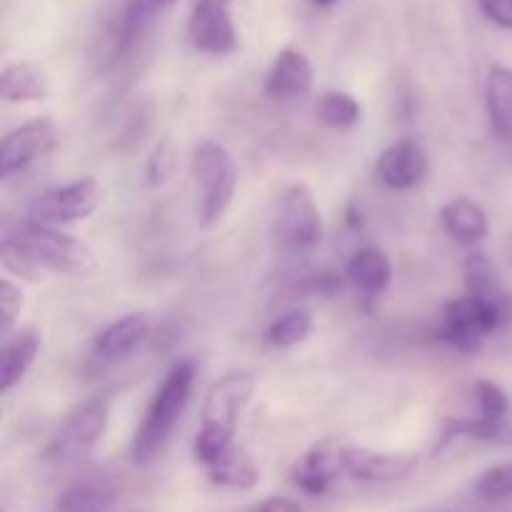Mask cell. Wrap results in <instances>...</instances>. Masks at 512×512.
I'll return each mask as SVG.
<instances>
[{"label": "cell", "mask_w": 512, "mask_h": 512, "mask_svg": "<svg viewBox=\"0 0 512 512\" xmlns=\"http://www.w3.org/2000/svg\"><path fill=\"white\" fill-rule=\"evenodd\" d=\"M3 235L23 245L33 255L35 263L43 270H50V273L83 280L98 270V258L90 250V245H85L75 235L60 233L53 225L35 223L30 218L13 220L10 215H5Z\"/></svg>", "instance_id": "2"}, {"label": "cell", "mask_w": 512, "mask_h": 512, "mask_svg": "<svg viewBox=\"0 0 512 512\" xmlns=\"http://www.w3.org/2000/svg\"><path fill=\"white\" fill-rule=\"evenodd\" d=\"M508 320H512V300L508 295L498 300L465 295L445 305L438 338L463 353H475L483 348V340L503 328Z\"/></svg>", "instance_id": "4"}, {"label": "cell", "mask_w": 512, "mask_h": 512, "mask_svg": "<svg viewBox=\"0 0 512 512\" xmlns=\"http://www.w3.org/2000/svg\"><path fill=\"white\" fill-rule=\"evenodd\" d=\"M478 5L490 23L512 30V0H478Z\"/></svg>", "instance_id": "31"}, {"label": "cell", "mask_w": 512, "mask_h": 512, "mask_svg": "<svg viewBox=\"0 0 512 512\" xmlns=\"http://www.w3.org/2000/svg\"><path fill=\"white\" fill-rule=\"evenodd\" d=\"M190 43L205 55H230L238 50V30L228 13V5L198 0L188 23Z\"/></svg>", "instance_id": "10"}, {"label": "cell", "mask_w": 512, "mask_h": 512, "mask_svg": "<svg viewBox=\"0 0 512 512\" xmlns=\"http://www.w3.org/2000/svg\"><path fill=\"white\" fill-rule=\"evenodd\" d=\"M193 385H195L193 360H180V363H175L173 368L168 370L163 383H160L158 390H155L153 400H150L138 430H135V438H133L135 463L148 465L163 453L170 435L175 433L185 408H188L190 395H193Z\"/></svg>", "instance_id": "1"}, {"label": "cell", "mask_w": 512, "mask_h": 512, "mask_svg": "<svg viewBox=\"0 0 512 512\" xmlns=\"http://www.w3.org/2000/svg\"><path fill=\"white\" fill-rule=\"evenodd\" d=\"M208 470L210 483L230 490H253L260 483V468L243 445H233Z\"/></svg>", "instance_id": "22"}, {"label": "cell", "mask_w": 512, "mask_h": 512, "mask_svg": "<svg viewBox=\"0 0 512 512\" xmlns=\"http://www.w3.org/2000/svg\"><path fill=\"white\" fill-rule=\"evenodd\" d=\"M110 423V403L105 398L85 400L60 425L48 445V460L55 465H78L90 458Z\"/></svg>", "instance_id": "5"}, {"label": "cell", "mask_w": 512, "mask_h": 512, "mask_svg": "<svg viewBox=\"0 0 512 512\" xmlns=\"http://www.w3.org/2000/svg\"><path fill=\"white\" fill-rule=\"evenodd\" d=\"M418 465L415 453H380L370 448L345 445L343 468L345 475L363 483H395L408 478Z\"/></svg>", "instance_id": "12"}, {"label": "cell", "mask_w": 512, "mask_h": 512, "mask_svg": "<svg viewBox=\"0 0 512 512\" xmlns=\"http://www.w3.org/2000/svg\"><path fill=\"white\" fill-rule=\"evenodd\" d=\"M0 263H3L5 273L15 275V278L38 280L43 275V268L35 263L33 255L23 245L15 243L13 238H8V235H3V240H0Z\"/></svg>", "instance_id": "27"}, {"label": "cell", "mask_w": 512, "mask_h": 512, "mask_svg": "<svg viewBox=\"0 0 512 512\" xmlns=\"http://www.w3.org/2000/svg\"><path fill=\"white\" fill-rule=\"evenodd\" d=\"M255 388H258V380H255L253 373H245V370H235V373L215 380L208 393H205L203 425H218V428L235 433L240 413L248 408Z\"/></svg>", "instance_id": "9"}, {"label": "cell", "mask_w": 512, "mask_h": 512, "mask_svg": "<svg viewBox=\"0 0 512 512\" xmlns=\"http://www.w3.org/2000/svg\"><path fill=\"white\" fill-rule=\"evenodd\" d=\"M250 512H303L295 500H288V498H268L263 500V503L258 505V508H253Z\"/></svg>", "instance_id": "32"}, {"label": "cell", "mask_w": 512, "mask_h": 512, "mask_svg": "<svg viewBox=\"0 0 512 512\" xmlns=\"http://www.w3.org/2000/svg\"><path fill=\"white\" fill-rule=\"evenodd\" d=\"M103 200L98 180L85 175L73 183L48 188L35 195L28 205V218L43 225H70L90 218Z\"/></svg>", "instance_id": "7"}, {"label": "cell", "mask_w": 512, "mask_h": 512, "mask_svg": "<svg viewBox=\"0 0 512 512\" xmlns=\"http://www.w3.org/2000/svg\"><path fill=\"white\" fill-rule=\"evenodd\" d=\"M473 490L483 500L512 498V463H500L478 475Z\"/></svg>", "instance_id": "28"}, {"label": "cell", "mask_w": 512, "mask_h": 512, "mask_svg": "<svg viewBox=\"0 0 512 512\" xmlns=\"http://www.w3.org/2000/svg\"><path fill=\"white\" fill-rule=\"evenodd\" d=\"M310 333H313V315L308 310H290L270 323L265 338L273 348H295L308 340Z\"/></svg>", "instance_id": "25"}, {"label": "cell", "mask_w": 512, "mask_h": 512, "mask_svg": "<svg viewBox=\"0 0 512 512\" xmlns=\"http://www.w3.org/2000/svg\"><path fill=\"white\" fill-rule=\"evenodd\" d=\"M190 170L198 183L200 225L210 228L218 223L233 205L238 190L240 170L228 148L215 140H200L190 155Z\"/></svg>", "instance_id": "3"}, {"label": "cell", "mask_w": 512, "mask_h": 512, "mask_svg": "<svg viewBox=\"0 0 512 512\" xmlns=\"http://www.w3.org/2000/svg\"><path fill=\"white\" fill-rule=\"evenodd\" d=\"M175 163H178V153H175L173 140H160L153 153H150L148 168H145L148 188H160V185L168 183V178L175 170Z\"/></svg>", "instance_id": "29"}, {"label": "cell", "mask_w": 512, "mask_h": 512, "mask_svg": "<svg viewBox=\"0 0 512 512\" xmlns=\"http://www.w3.org/2000/svg\"><path fill=\"white\" fill-rule=\"evenodd\" d=\"M315 3H318V5H333V3H338V0H315Z\"/></svg>", "instance_id": "33"}, {"label": "cell", "mask_w": 512, "mask_h": 512, "mask_svg": "<svg viewBox=\"0 0 512 512\" xmlns=\"http://www.w3.org/2000/svg\"><path fill=\"white\" fill-rule=\"evenodd\" d=\"M275 238L285 250L305 253L323 240V218L313 190L305 183H293L283 190L275 213Z\"/></svg>", "instance_id": "6"}, {"label": "cell", "mask_w": 512, "mask_h": 512, "mask_svg": "<svg viewBox=\"0 0 512 512\" xmlns=\"http://www.w3.org/2000/svg\"><path fill=\"white\" fill-rule=\"evenodd\" d=\"M343 453L345 443L335 438H325L320 443H315L308 453L300 458V463L293 470V485L298 490H303L305 495H325L330 490V485L345 475L343 468Z\"/></svg>", "instance_id": "11"}, {"label": "cell", "mask_w": 512, "mask_h": 512, "mask_svg": "<svg viewBox=\"0 0 512 512\" xmlns=\"http://www.w3.org/2000/svg\"><path fill=\"white\" fill-rule=\"evenodd\" d=\"M375 173L390 190H413L428 175V153L415 140H398L378 155Z\"/></svg>", "instance_id": "13"}, {"label": "cell", "mask_w": 512, "mask_h": 512, "mask_svg": "<svg viewBox=\"0 0 512 512\" xmlns=\"http://www.w3.org/2000/svg\"><path fill=\"white\" fill-rule=\"evenodd\" d=\"M473 398L475 405H478V418L495 425V428H503V420L510 413L508 393L498 383H493V380H475Z\"/></svg>", "instance_id": "26"}, {"label": "cell", "mask_w": 512, "mask_h": 512, "mask_svg": "<svg viewBox=\"0 0 512 512\" xmlns=\"http://www.w3.org/2000/svg\"><path fill=\"white\" fill-rule=\"evenodd\" d=\"M363 105L345 90H328L315 103V118L330 130H350L360 123Z\"/></svg>", "instance_id": "23"}, {"label": "cell", "mask_w": 512, "mask_h": 512, "mask_svg": "<svg viewBox=\"0 0 512 512\" xmlns=\"http://www.w3.org/2000/svg\"><path fill=\"white\" fill-rule=\"evenodd\" d=\"M485 108H488L493 133L512 143V68L493 65L485 80Z\"/></svg>", "instance_id": "21"}, {"label": "cell", "mask_w": 512, "mask_h": 512, "mask_svg": "<svg viewBox=\"0 0 512 512\" xmlns=\"http://www.w3.org/2000/svg\"><path fill=\"white\" fill-rule=\"evenodd\" d=\"M150 330H153V323H150L148 313H128L113 320L95 338V358L105 360V363H118V360L130 358L135 350L143 348L145 340L150 338Z\"/></svg>", "instance_id": "15"}, {"label": "cell", "mask_w": 512, "mask_h": 512, "mask_svg": "<svg viewBox=\"0 0 512 512\" xmlns=\"http://www.w3.org/2000/svg\"><path fill=\"white\" fill-rule=\"evenodd\" d=\"M313 63L303 50L285 48L275 55L273 65L265 78V95L273 100L285 98H303L313 88Z\"/></svg>", "instance_id": "14"}, {"label": "cell", "mask_w": 512, "mask_h": 512, "mask_svg": "<svg viewBox=\"0 0 512 512\" xmlns=\"http://www.w3.org/2000/svg\"><path fill=\"white\" fill-rule=\"evenodd\" d=\"M58 143V125L50 118H35L18 125L0 143V173H3V178L23 173L30 165L48 158L58 148Z\"/></svg>", "instance_id": "8"}, {"label": "cell", "mask_w": 512, "mask_h": 512, "mask_svg": "<svg viewBox=\"0 0 512 512\" xmlns=\"http://www.w3.org/2000/svg\"><path fill=\"white\" fill-rule=\"evenodd\" d=\"M0 310H3V338H8L15 318L23 310V290L10 283L8 278H3L0 283Z\"/></svg>", "instance_id": "30"}, {"label": "cell", "mask_w": 512, "mask_h": 512, "mask_svg": "<svg viewBox=\"0 0 512 512\" xmlns=\"http://www.w3.org/2000/svg\"><path fill=\"white\" fill-rule=\"evenodd\" d=\"M115 512H148V510H138V508H130V510H115Z\"/></svg>", "instance_id": "34"}, {"label": "cell", "mask_w": 512, "mask_h": 512, "mask_svg": "<svg viewBox=\"0 0 512 512\" xmlns=\"http://www.w3.org/2000/svg\"><path fill=\"white\" fill-rule=\"evenodd\" d=\"M40 350V333L35 328H20L3 338L0 350V393L8 395L33 368Z\"/></svg>", "instance_id": "16"}, {"label": "cell", "mask_w": 512, "mask_h": 512, "mask_svg": "<svg viewBox=\"0 0 512 512\" xmlns=\"http://www.w3.org/2000/svg\"><path fill=\"white\" fill-rule=\"evenodd\" d=\"M345 278L365 298H378L393 283V263L380 248H363L350 258Z\"/></svg>", "instance_id": "18"}, {"label": "cell", "mask_w": 512, "mask_h": 512, "mask_svg": "<svg viewBox=\"0 0 512 512\" xmlns=\"http://www.w3.org/2000/svg\"><path fill=\"white\" fill-rule=\"evenodd\" d=\"M48 75L40 65L30 60H15V63L3 65L0 73V95L5 103H38L48 98Z\"/></svg>", "instance_id": "19"}, {"label": "cell", "mask_w": 512, "mask_h": 512, "mask_svg": "<svg viewBox=\"0 0 512 512\" xmlns=\"http://www.w3.org/2000/svg\"><path fill=\"white\" fill-rule=\"evenodd\" d=\"M465 273V288H468V295H475V298H488L498 300L503 298V290H500V278L495 265L490 263L488 255L473 253L468 255V260L463 263Z\"/></svg>", "instance_id": "24"}, {"label": "cell", "mask_w": 512, "mask_h": 512, "mask_svg": "<svg viewBox=\"0 0 512 512\" xmlns=\"http://www.w3.org/2000/svg\"><path fill=\"white\" fill-rule=\"evenodd\" d=\"M440 225L460 245L483 243L490 233V220L483 205L470 198H453L440 210Z\"/></svg>", "instance_id": "17"}, {"label": "cell", "mask_w": 512, "mask_h": 512, "mask_svg": "<svg viewBox=\"0 0 512 512\" xmlns=\"http://www.w3.org/2000/svg\"><path fill=\"white\" fill-rule=\"evenodd\" d=\"M118 493L103 478H83L63 490L53 512H115Z\"/></svg>", "instance_id": "20"}]
</instances>
